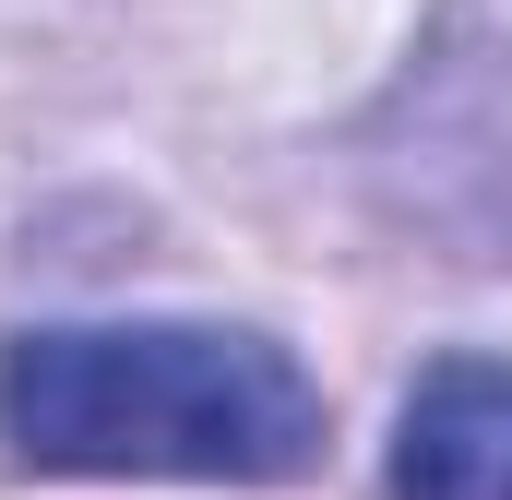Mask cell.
<instances>
[{"mask_svg":"<svg viewBox=\"0 0 512 500\" xmlns=\"http://www.w3.org/2000/svg\"><path fill=\"white\" fill-rule=\"evenodd\" d=\"M393 500H512V358H441L405 393Z\"/></svg>","mask_w":512,"mask_h":500,"instance_id":"7a4b0ae2","label":"cell"},{"mask_svg":"<svg viewBox=\"0 0 512 500\" xmlns=\"http://www.w3.org/2000/svg\"><path fill=\"white\" fill-rule=\"evenodd\" d=\"M0 429L48 477H298L322 393L274 334L227 322H60L0 346Z\"/></svg>","mask_w":512,"mask_h":500,"instance_id":"6da1fadb","label":"cell"}]
</instances>
